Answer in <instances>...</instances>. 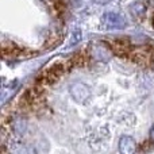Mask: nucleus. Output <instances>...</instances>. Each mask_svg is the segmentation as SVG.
Here are the masks:
<instances>
[{"instance_id":"obj_1","label":"nucleus","mask_w":154,"mask_h":154,"mask_svg":"<svg viewBox=\"0 0 154 154\" xmlns=\"http://www.w3.org/2000/svg\"><path fill=\"white\" fill-rule=\"evenodd\" d=\"M104 22H106L107 27L109 29H122V27L126 26V20L122 15L119 14H114L109 12L104 15Z\"/></svg>"},{"instance_id":"obj_2","label":"nucleus","mask_w":154,"mask_h":154,"mask_svg":"<svg viewBox=\"0 0 154 154\" xmlns=\"http://www.w3.org/2000/svg\"><path fill=\"white\" fill-rule=\"evenodd\" d=\"M70 93H72L73 97H75L76 100H79V101L87 100V99L89 97V95H91L89 89H88L85 85H82V84H76V85H73L72 89H70Z\"/></svg>"},{"instance_id":"obj_3","label":"nucleus","mask_w":154,"mask_h":154,"mask_svg":"<svg viewBox=\"0 0 154 154\" xmlns=\"http://www.w3.org/2000/svg\"><path fill=\"white\" fill-rule=\"evenodd\" d=\"M119 149H120V152L125 154L134 153L137 149L135 142H134V139L130 138V137H122V139H120V142H119Z\"/></svg>"},{"instance_id":"obj_4","label":"nucleus","mask_w":154,"mask_h":154,"mask_svg":"<svg viewBox=\"0 0 154 154\" xmlns=\"http://www.w3.org/2000/svg\"><path fill=\"white\" fill-rule=\"evenodd\" d=\"M152 139L154 141V125H153V127H152Z\"/></svg>"},{"instance_id":"obj_5","label":"nucleus","mask_w":154,"mask_h":154,"mask_svg":"<svg viewBox=\"0 0 154 154\" xmlns=\"http://www.w3.org/2000/svg\"><path fill=\"white\" fill-rule=\"evenodd\" d=\"M153 26H154V15H153Z\"/></svg>"},{"instance_id":"obj_6","label":"nucleus","mask_w":154,"mask_h":154,"mask_svg":"<svg viewBox=\"0 0 154 154\" xmlns=\"http://www.w3.org/2000/svg\"><path fill=\"white\" fill-rule=\"evenodd\" d=\"M153 2H154V0H153Z\"/></svg>"}]
</instances>
